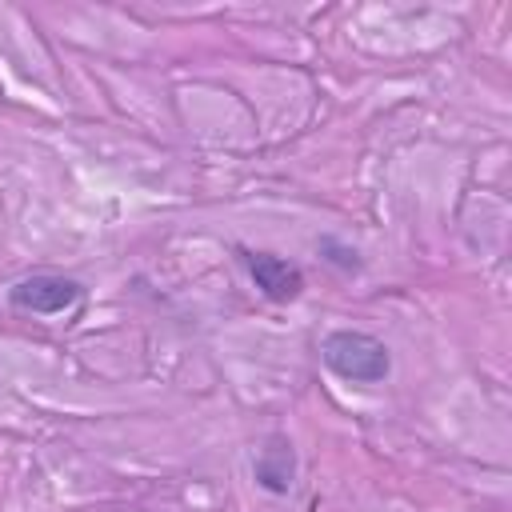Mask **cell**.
<instances>
[{"label": "cell", "mask_w": 512, "mask_h": 512, "mask_svg": "<svg viewBox=\"0 0 512 512\" xmlns=\"http://www.w3.org/2000/svg\"><path fill=\"white\" fill-rule=\"evenodd\" d=\"M320 360L348 384H384L392 372L388 344L360 328H336L320 340Z\"/></svg>", "instance_id": "obj_1"}, {"label": "cell", "mask_w": 512, "mask_h": 512, "mask_svg": "<svg viewBox=\"0 0 512 512\" xmlns=\"http://www.w3.org/2000/svg\"><path fill=\"white\" fill-rule=\"evenodd\" d=\"M8 300L24 312H36V316H56V312H68L84 300V284L72 280V276H52V272H40V276H28L20 284H12Z\"/></svg>", "instance_id": "obj_2"}, {"label": "cell", "mask_w": 512, "mask_h": 512, "mask_svg": "<svg viewBox=\"0 0 512 512\" xmlns=\"http://www.w3.org/2000/svg\"><path fill=\"white\" fill-rule=\"evenodd\" d=\"M240 264L248 268L252 284L276 300V304H288L304 292V272L296 264H288L284 256H272V252H252V248H240Z\"/></svg>", "instance_id": "obj_3"}, {"label": "cell", "mask_w": 512, "mask_h": 512, "mask_svg": "<svg viewBox=\"0 0 512 512\" xmlns=\"http://www.w3.org/2000/svg\"><path fill=\"white\" fill-rule=\"evenodd\" d=\"M252 472H256V484H260L264 492L284 496V492L292 488V476H296V452H292L288 436H280V432L268 436V444L260 448Z\"/></svg>", "instance_id": "obj_4"}, {"label": "cell", "mask_w": 512, "mask_h": 512, "mask_svg": "<svg viewBox=\"0 0 512 512\" xmlns=\"http://www.w3.org/2000/svg\"><path fill=\"white\" fill-rule=\"evenodd\" d=\"M320 252H336V256H328V260L340 264V268H360L356 248H336V240H320Z\"/></svg>", "instance_id": "obj_5"}]
</instances>
